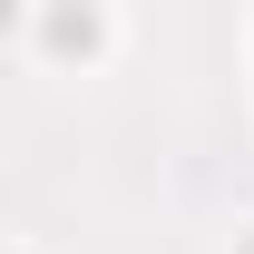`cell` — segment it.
<instances>
[{"instance_id":"6da1fadb","label":"cell","mask_w":254,"mask_h":254,"mask_svg":"<svg viewBox=\"0 0 254 254\" xmlns=\"http://www.w3.org/2000/svg\"><path fill=\"white\" fill-rule=\"evenodd\" d=\"M10 39L49 78H98L127 49V20H118V0H10Z\"/></svg>"},{"instance_id":"7a4b0ae2","label":"cell","mask_w":254,"mask_h":254,"mask_svg":"<svg viewBox=\"0 0 254 254\" xmlns=\"http://www.w3.org/2000/svg\"><path fill=\"white\" fill-rule=\"evenodd\" d=\"M10 254H39V245H30V235H10Z\"/></svg>"},{"instance_id":"3957f363","label":"cell","mask_w":254,"mask_h":254,"mask_svg":"<svg viewBox=\"0 0 254 254\" xmlns=\"http://www.w3.org/2000/svg\"><path fill=\"white\" fill-rule=\"evenodd\" d=\"M235 254H254V225H245V235H235Z\"/></svg>"}]
</instances>
